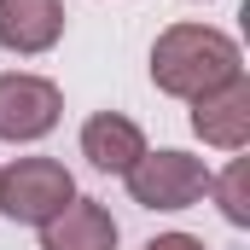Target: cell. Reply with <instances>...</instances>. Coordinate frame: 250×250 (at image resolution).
<instances>
[{"label":"cell","mask_w":250,"mask_h":250,"mask_svg":"<svg viewBox=\"0 0 250 250\" xmlns=\"http://www.w3.org/2000/svg\"><path fill=\"white\" fill-rule=\"evenodd\" d=\"M146 250H209L204 239H192V233H157Z\"/></svg>","instance_id":"cell-10"},{"label":"cell","mask_w":250,"mask_h":250,"mask_svg":"<svg viewBox=\"0 0 250 250\" xmlns=\"http://www.w3.org/2000/svg\"><path fill=\"white\" fill-rule=\"evenodd\" d=\"M41 250H117V221L99 198H70L41 227Z\"/></svg>","instance_id":"cell-8"},{"label":"cell","mask_w":250,"mask_h":250,"mask_svg":"<svg viewBox=\"0 0 250 250\" xmlns=\"http://www.w3.org/2000/svg\"><path fill=\"white\" fill-rule=\"evenodd\" d=\"M64 117V93L47 82V76H23V70H12V76H0V140H41V134H53Z\"/></svg>","instance_id":"cell-4"},{"label":"cell","mask_w":250,"mask_h":250,"mask_svg":"<svg viewBox=\"0 0 250 250\" xmlns=\"http://www.w3.org/2000/svg\"><path fill=\"white\" fill-rule=\"evenodd\" d=\"M239 41L209 29V23H169L151 47V82L169 99H198L209 87H221L227 76H239Z\"/></svg>","instance_id":"cell-1"},{"label":"cell","mask_w":250,"mask_h":250,"mask_svg":"<svg viewBox=\"0 0 250 250\" xmlns=\"http://www.w3.org/2000/svg\"><path fill=\"white\" fill-rule=\"evenodd\" d=\"M245 187H250V163H245V157H233L227 175H209V192H215V204H221V215H227L233 227H250V198H245Z\"/></svg>","instance_id":"cell-9"},{"label":"cell","mask_w":250,"mask_h":250,"mask_svg":"<svg viewBox=\"0 0 250 250\" xmlns=\"http://www.w3.org/2000/svg\"><path fill=\"white\" fill-rule=\"evenodd\" d=\"M70 198H76V181L53 157H18L0 169V215H12L23 227H47Z\"/></svg>","instance_id":"cell-2"},{"label":"cell","mask_w":250,"mask_h":250,"mask_svg":"<svg viewBox=\"0 0 250 250\" xmlns=\"http://www.w3.org/2000/svg\"><path fill=\"white\" fill-rule=\"evenodd\" d=\"M192 128H198L204 146L245 151V140H250V82H245V70L192 99Z\"/></svg>","instance_id":"cell-5"},{"label":"cell","mask_w":250,"mask_h":250,"mask_svg":"<svg viewBox=\"0 0 250 250\" xmlns=\"http://www.w3.org/2000/svg\"><path fill=\"white\" fill-rule=\"evenodd\" d=\"M123 181L140 209H187L209 192V169L192 151H146Z\"/></svg>","instance_id":"cell-3"},{"label":"cell","mask_w":250,"mask_h":250,"mask_svg":"<svg viewBox=\"0 0 250 250\" xmlns=\"http://www.w3.org/2000/svg\"><path fill=\"white\" fill-rule=\"evenodd\" d=\"M64 35V0H0V47L18 59L53 53Z\"/></svg>","instance_id":"cell-6"},{"label":"cell","mask_w":250,"mask_h":250,"mask_svg":"<svg viewBox=\"0 0 250 250\" xmlns=\"http://www.w3.org/2000/svg\"><path fill=\"white\" fill-rule=\"evenodd\" d=\"M82 157L93 169H105V175H128L146 157V134L123 111H99V117H87V128H82Z\"/></svg>","instance_id":"cell-7"}]
</instances>
